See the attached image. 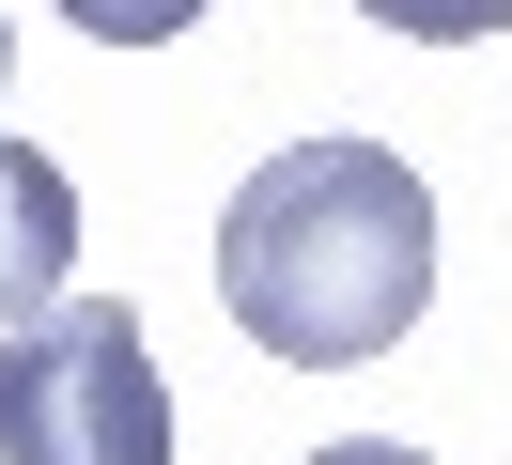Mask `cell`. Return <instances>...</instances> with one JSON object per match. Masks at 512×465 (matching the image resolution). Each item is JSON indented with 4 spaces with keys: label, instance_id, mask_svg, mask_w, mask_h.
Masks as SVG:
<instances>
[{
    "label": "cell",
    "instance_id": "7a4b0ae2",
    "mask_svg": "<svg viewBox=\"0 0 512 465\" xmlns=\"http://www.w3.org/2000/svg\"><path fill=\"white\" fill-rule=\"evenodd\" d=\"M0 465H171V388L125 295H63L0 357Z\"/></svg>",
    "mask_w": 512,
    "mask_h": 465
},
{
    "label": "cell",
    "instance_id": "6da1fadb",
    "mask_svg": "<svg viewBox=\"0 0 512 465\" xmlns=\"http://www.w3.org/2000/svg\"><path fill=\"white\" fill-rule=\"evenodd\" d=\"M218 310L280 372H357L435 310V186L388 140H295L218 217Z\"/></svg>",
    "mask_w": 512,
    "mask_h": 465
},
{
    "label": "cell",
    "instance_id": "277c9868",
    "mask_svg": "<svg viewBox=\"0 0 512 465\" xmlns=\"http://www.w3.org/2000/svg\"><path fill=\"white\" fill-rule=\"evenodd\" d=\"M357 16H388L404 47H481V31H512V0H357Z\"/></svg>",
    "mask_w": 512,
    "mask_h": 465
},
{
    "label": "cell",
    "instance_id": "5b68a950",
    "mask_svg": "<svg viewBox=\"0 0 512 465\" xmlns=\"http://www.w3.org/2000/svg\"><path fill=\"white\" fill-rule=\"evenodd\" d=\"M78 31H94V47H171V31L202 16V0H63Z\"/></svg>",
    "mask_w": 512,
    "mask_h": 465
},
{
    "label": "cell",
    "instance_id": "8992f818",
    "mask_svg": "<svg viewBox=\"0 0 512 465\" xmlns=\"http://www.w3.org/2000/svg\"><path fill=\"white\" fill-rule=\"evenodd\" d=\"M311 465H435V450H388V434H342V450H311Z\"/></svg>",
    "mask_w": 512,
    "mask_h": 465
},
{
    "label": "cell",
    "instance_id": "3957f363",
    "mask_svg": "<svg viewBox=\"0 0 512 465\" xmlns=\"http://www.w3.org/2000/svg\"><path fill=\"white\" fill-rule=\"evenodd\" d=\"M63 279H78V186H63V155L0 140V341L32 310H63Z\"/></svg>",
    "mask_w": 512,
    "mask_h": 465
}]
</instances>
